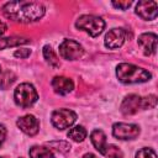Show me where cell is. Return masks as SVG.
<instances>
[{
    "label": "cell",
    "mask_w": 158,
    "mask_h": 158,
    "mask_svg": "<svg viewBox=\"0 0 158 158\" xmlns=\"http://www.w3.org/2000/svg\"><path fill=\"white\" fill-rule=\"evenodd\" d=\"M75 120H77L75 112L69 109L56 110V111H53V114L51 116L52 125L58 130H65V128L70 127L75 122Z\"/></svg>",
    "instance_id": "cell-5"
},
{
    "label": "cell",
    "mask_w": 158,
    "mask_h": 158,
    "mask_svg": "<svg viewBox=\"0 0 158 158\" xmlns=\"http://www.w3.org/2000/svg\"><path fill=\"white\" fill-rule=\"evenodd\" d=\"M52 88L57 94L67 95L73 90L74 83L72 79L65 78V77H54L52 80Z\"/></svg>",
    "instance_id": "cell-13"
},
{
    "label": "cell",
    "mask_w": 158,
    "mask_h": 158,
    "mask_svg": "<svg viewBox=\"0 0 158 158\" xmlns=\"http://www.w3.org/2000/svg\"><path fill=\"white\" fill-rule=\"evenodd\" d=\"M136 158H157V154L152 148L144 147L136 153Z\"/></svg>",
    "instance_id": "cell-22"
},
{
    "label": "cell",
    "mask_w": 158,
    "mask_h": 158,
    "mask_svg": "<svg viewBox=\"0 0 158 158\" xmlns=\"http://www.w3.org/2000/svg\"><path fill=\"white\" fill-rule=\"evenodd\" d=\"M68 137L72 138L75 142H83L86 137V130L83 126H75V127L69 130Z\"/></svg>",
    "instance_id": "cell-18"
},
{
    "label": "cell",
    "mask_w": 158,
    "mask_h": 158,
    "mask_svg": "<svg viewBox=\"0 0 158 158\" xmlns=\"http://www.w3.org/2000/svg\"><path fill=\"white\" fill-rule=\"evenodd\" d=\"M120 110L123 115H133L138 112V110H143V98L136 94L127 95L123 99Z\"/></svg>",
    "instance_id": "cell-9"
},
{
    "label": "cell",
    "mask_w": 158,
    "mask_h": 158,
    "mask_svg": "<svg viewBox=\"0 0 158 158\" xmlns=\"http://www.w3.org/2000/svg\"><path fill=\"white\" fill-rule=\"evenodd\" d=\"M4 15L16 22H36L44 15V6L35 1H11L2 6Z\"/></svg>",
    "instance_id": "cell-1"
},
{
    "label": "cell",
    "mask_w": 158,
    "mask_h": 158,
    "mask_svg": "<svg viewBox=\"0 0 158 158\" xmlns=\"http://www.w3.org/2000/svg\"><path fill=\"white\" fill-rule=\"evenodd\" d=\"M116 75L121 83L125 84H135V83H144L151 79V73L141 67L121 63L116 68Z\"/></svg>",
    "instance_id": "cell-2"
},
{
    "label": "cell",
    "mask_w": 158,
    "mask_h": 158,
    "mask_svg": "<svg viewBox=\"0 0 158 158\" xmlns=\"http://www.w3.org/2000/svg\"><path fill=\"white\" fill-rule=\"evenodd\" d=\"M17 126L23 133L28 136H35L40 130V122L33 115H26L20 117L17 120Z\"/></svg>",
    "instance_id": "cell-11"
},
{
    "label": "cell",
    "mask_w": 158,
    "mask_h": 158,
    "mask_svg": "<svg viewBox=\"0 0 158 158\" xmlns=\"http://www.w3.org/2000/svg\"><path fill=\"white\" fill-rule=\"evenodd\" d=\"M15 57H20V58H27L30 54H31V51L27 49V48H21V49H17L15 53Z\"/></svg>",
    "instance_id": "cell-25"
},
{
    "label": "cell",
    "mask_w": 158,
    "mask_h": 158,
    "mask_svg": "<svg viewBox=\"0 0 158 158\" xmlns=\"http://www.w3.org/2000/svg\"><path fill=\"white\" fill-rule=\"evenodd\" d=\"M28 38H22V37H11V38H1L0 40V49L6 48V47H15L19 44H25L28 43Z\"/></svg>",
    "instance_id": "cell-17"
},
{
    "label": "cell",
    "mask_w": 158,
    "mask_h": 158,
    "mask_svg": "<svg viewBox=\"0 0 158 158\" xmlns=\"http://www.w3.org/2000/svg\"><path fill=\"white\" fill-rule=\"evenodd\" d=\"M0 158H6V157H0Z\"/></svg>",
    "instance_id": "cell-29"
},
{
    "label": "cell",
    "mask_w": 158,
    "mask_h": 158,
    "mask_svg": "<svg viewBox=\"0 0 158 158\" xmlns=\"http://www.w3.org/2000/svg\"><path fill=\"white\" fill-rule=\"evenodd\" d=\"M157 104V98L156 95H148L146 98H143V110L146 109H152Z\"/></svg>",
    "instance_id": "cell-23"
},
{
    "label": "cell",
    "mask_w": 158,
    "mask_h": 158,
    "mask_svg": "<svg viewBox=\"0 0 158 158\" xmlns=\"http://www.w3.org/2000/svg\"><path fill=\"white\" fill-rule=\"evenodd\" d=\"M6 30H7V26L5 25V22L0 21V36H2L6 32Z\"/></svg>",
    "instance_id": "cell-27"
},
{
    "label": "cell",
    "mask_w": 158,
    "mask_h": 158,
    "mask_svg": "<svg viewBox=\"0 0 158 158\" xmlns=\"http://www.w3.org/2000/svg\"><path fill=\"white\" fill-rule=\"evenodd\" d=\"M128 33L125 28H112L105 36V46L110 49H116L123 44Z\"/></svg>",
    "instance_id": "cell-8"
},
{
    "label": "cell",
    "mask_w": 158,
    "mask_h": 158,
    "mask_svg": "<svg viewBox=\"0 0 158 158\" xmlns=\"http://www.w3.org/2000/svg\"><path fill=\"white\" fill-rule=\"evenodd\" d=\"M15 79H16V77H15L14 73L6 72V73L2 75V78L0 79V86H1L2 89H6V88H9V86L15 81Z\"/></svg>",
    "instance_id": "cell-19"
},
{
    "label": "cell",
    "mask_w": 158,
    "mask_h": 158,
    "mask_svg": "<svg viewBox=\"0 0 158 158\" xmlns=\"http://www.w3.org/2000/svg\"><path fill=\"white\" fill-rule=\"evenodd\" d=\"M81 158H98L95 154H93V153H86V154H84Z\"/></svg>",
    "instance_id": "cell-28"
},
{
    "label": "cell",
    "mask_w": 158,
    "mask_h": 158,
    "mask_svg": "<svg viewBox=\"0 0 158 158\" xmlns=\"http://www.w3.org/2000/svg\"><path fill=\"white\" fill-rule=\"evenodd\" d=\"M43 57L46 59V62L53 67V68H58L60 64H59V59L57 57V54L54 53V51L52 49L51 46H44L43 47Z\"/></svg>",
    "instance_id": "cell-15"
},
{
    "label": "cell",
    "mask_w": 158,
    "mask_h": 158,
    "mask_svg": "<svg viewBox=\"0 0 158 158\" xmlns=\"http://www.w3.org/2000/svg\"><path fill=\"white\" fill-rule=\"evenodd\" d=\"M112 135L117 139H133L139 135V127L135 123L118 122L112 126Z\"/></svg>",
    "instance_id": "cell-7"
},
{
    "label": "cell",
    "mask_w": 158,
    "mask_h": 158,
    "mask_svg": "<svg viewBox=\"0 0 158 158\" xmlns=\"http://www.w3.org/2000/svg\"><path fill=\"white\" fill-rule=\"evenodd\" d=\"M90 139H91V143L95 147V149L99 151V153H101L102 156H105L106 147H107L105 133L101 130H94L90 135Z\"/></svg>",
    "instance_id": "cell-14"
},
{
    "label": "cell",
    "mask_w": 158,
    "mask_h": 158,
    "mask_svg": "<svg viewBox=\"0 0 158 158\" xmlns=\"http://www.w3.org/2000/svg\"><path fill=\"white\" fill-rule=\"evenodd\" d=\"M14 98H15V102L21 106V107H30L31 105H33L37 99V91L35 89V86L30 83H22L20 84L14 93Z\"/></svg>",
    "instance_id": "cell-4"
},
{
    "label": "cell",
    "mask_w": 158,
    "mask_h": 158,
    "mask_svg": "<svg viewBox=\"0 0 158 158\" xmlns=\"http://www.w3.org/2000/svg\"><path fill=\"white\" fill-rule=\"evenodd\" d=\"M59 53L62 58L67 60H75L84 54V49L81 44H79L78 42L73 40H64L59 44Z\"/></svg>",
    "instance_id": "cell-6"
},
{
    "label": "cell",
    "mask_w": 158,
    "mask_h": 158,
    "mask_svg": "<svg viewBox=\"0 0 158 158\" xmlns=\"http://www.w3.org/2000/svg\"><path fill=\"white\" fill-rule=\"evenodd\" d=\"M105 156H107L109 158H122V152L118 149V147H116L114 144H109L106 147Z\"/></svg>",
    "instance_id": "cell-21"
},
{
    "label": "cell",
    "mask_w": 158,
    "mask_h": 158,
    "mask_svg": "<svg viewBox=\"0 0 158 158\" xmlns=\"http://www.w3.org/2000/svg\"><path fill=\"white\" fill-rule=\"evenodd\" d=\"M136 14L143 20H154L158 14L157 1H139L136 6Z\"/></svg>",
    "instance_id": "cell-10"
},
{
    "label": "cell",
    "mask_w": 158,
    "mask_h": 158,
    "mask_svg": "<svg viewBox=\"0 0 158 158\" xmlns=\"http://www.w3.org/2000/svg\"><path fill=\"white\" fill-rule=\"evenodd\" d=\"M132 1H112V5L117 9H121V10H126L131 6Z\"/></svg>",
    "instance_id": "cell-24"
},
{
    "label": "cell",
    "mask_w": 158,
    "mask_h": 158,
    "mask_svg": "<svg viewBox=\"0 0 158 158\" xmlns=\"http://www.w3.org/2000/svg\"><path fill=\"white\" fill-rule=\"evenodd\" d=\"M77 28L88 32L91 37L99 36L105 28V21L95 15H83L75 22Z\"/></svg>",
    "instance_id": "cell-3"
},
{
    "label": "cell",
    "mask_w": 158,
    "mask_h": 158,
    "mask_svg": "<svg viewBox=\"0 0 158 158\" xmlns=\"http://www.w3.org/2000/svg\"><path fill=\"white\" fill-rule=\"evenodd\" d=\"M5 137H6V128H5V126L0 125V146L4 143Z\"/></svg>",
    "instance_id": "cell-26"
},
{
    "label": "cell",
    "mask_w": 158,
    "mask_h": 158,
    "mask_svg": "<svg viewBox=\"0 0 158 158\" xmlns=\"http://www.w3.org/2000/svg\"><path fill=\"white\" fill-rule=\"evenodd\" d=\"M138 44L146 56L154 54L156 49H157V35L152 33V32L142 33L138 37Z\"/></svg>",
    "instance_id": "cell-12"
},
{
    "label": "cell",
    "mask_w": 158,
    "mask_h": 158,
    "mask_svg": "<svg viewBox=\"0 0 158 158\" xmlns=\"http://www.w3.org/2000/svg\"><path fill=\"white\" fill-rule=\"evenodd\" d=\"M30 157L31 158H54L49 148L40 147V146H35L30 149Z\"/></svg>",
    "instance_id": "cell-16"
},
{
    "label": "cell",
    "mask_w": 158,
    "mask_h": 158,
    "mask_svg": "<svg viewBox=\"0 0 158 158\" xmlns=\"http://www.w3.org/2000/svg\"><path fill=\"white\" fill-rule=\"evenodd\" d=\"M48 146L52 147V148H54V149L58 151V152H62V153L68 152V151L70 149V144L67 143V142H64V141H54V142L48 143Z\"/></svg>",
    "instance_id": "cell-20"
}]
</instances>
